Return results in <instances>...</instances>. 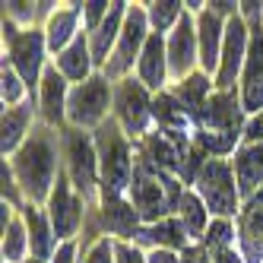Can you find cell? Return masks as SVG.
I'll return each instance as SVG.
<instances>
[{
  "label": "cell",
  "mask_w": 263,
  "mask_h": 263,
  "mask_svg": "<svg viewBox=\"0 0 263 263\" xmlns=\"http://www.w3.org/2000/svg\"><path fill=\"white\" fill-rule=\"evenodd\" d=\"M73 251H77L73 244H64V248L58 251V257H54V263H73Z\"/></svg>",
  "instance_id": "60d3db41"
},
{
  "label": "cell",
  "mask_w": 263,
  "mask_h": 263,
  "mask_svg": "<svg viewBox=\"0 0 263 263\" xmlns=\"http://www.w3.org/2000/svg\"><path fill=\"white\" fill-rule=\"evenodd\" d=\"M83 203L70 197V187H67V178L58 175V191L51 194V219H54V232L58 238H70L80 225V213Z\"/></svg>",
  "instance_id": "30bf717a"
},
{
  "label": "cell",
  "mask_w": 263,
  "mask_h": 263,
  "mask_svg": "<svg viewBox=\"0 0 263 263\" xmlns=\"http://www.w3.org/2000/svg\"><path fill=\"white\" fill-rule=\"evenodd\" d=\"M194 29H191V20L187 16H181L175 32H172V42H168V67H172V73L178 80H184V73L191 70L194 64Z\"/></svg>",
  "instance_id": "5bb4252c"
},
{
  "label": "cell",
  "mask_w": 263,
  "mask_h": 263,
  "mask_svg": "<svg viewBox=\"0 0 263 263\" xmlns=\"http://www.w3.org/2000/svg\"><path fill=\"white\" fill-rule=\"evenodd\" d=\"M105 219H108V229H115L121 235L137 229V213L121 197H105Z\"/></svg>",
  "instance_id": "7402d4cb"
},
{
  "label": "cell",
  "mask_w": 263,
  "mask_h": 263,
  "mask_svg": "<svg viewBox=\"0 0 263 263\" xmlns=\"http://www.w3.org/2000/svg\"><path fill=\"white\" fill-rule=\"evenodd\" d=\"M67 149H70V172H73V181L77 187L89 197L92 187H96V156H92V143L89 137L83 134H73L67 140Z\"/></svg>",
  "instance_id": "7c38bea8"
},
{
  "label": "cell",
  "mask_w": 263,
  "mask_h": 263,
  "mask_svg": "<svg viewBox=\"0 0 263 263\" xmlns=\"http://www.w3.org/2000/svg\"><path fill=\"white\" fill-rule=\"evenodd\" d=\"M140 80L143 86L159 89L165 80V42L162 35H149V42L143 45V58H140Z\"/></svg>",
  "instance_id": "2e32d148"
},
{
  "label": "cell",
  "mask_w": 263,
  "mask_h": 263,
  "mask_svg": "<svg viewBox=\"0 0 263 263\" xmlns=\"http://www.w3.org/2000/svg\"><path fill=\"white\" fill-rule=\"evenodd\" d=\"M213 263H241V257H238V254H235V251L229 248V251H219Z\"/></svg>",
  "instance_id": "b9f144b4"
},
{
  "label": "cell",
  "mask_w": 263,
  "mask_h": 263,
  "mask_svg": "<svg viewBox=\"0 0 263 263\" xmlns=\"http://www.w3.org/2000/svg\"><path fill=\"white\" fill-rule=\"evenodd\" d=\"M149 263H181L172 251H153L149 254Z\"/></svg>",
  "instance_id": "ab89813d"
},
{
  "label": "cell",
  "mask_w": 263,
  "mask_h": 263,
  "mask_svg": "<svg viewBox=\"0 0 263 263\" xmlns=\"http://www.w3.org/2000/svg\"><path fill=\"white\" fill-rule=\"evenodd\" d=\"M251 42H248V32H244V20L241 16H232L229 23H225V42H222V64H219V86H232L238 70L248 58Z\"/></svg>",
  "instance_id": "8992f818"
},
{
  "label": "cell",
  "mask_w": 263,
  "mask_h": 263,
  "mask_svg": "<svg viewBox=\"0 0 263 263\" xmlns=\"http://www.w3.org/2000/svg\"><path fill=\"white\" fill-rule=\"evenodd\" d=\"M4 197H7L10 203H16V187H13V175H10L7 162H4Z\"/></svg>",
  "instance_id": "f35d334b"
},
{
  "label": "cell",
  "mask_w": 263,
  "mask_h": 263,
  "mask_svg": "<svg viewBox=\"0 0 263 263\" xmlns=\"http://www.w3.org/2000/svg\"><path fill=\"white\" fill-rule=\"evenodd\" d=\"M4 260H20L23 248H26V235H23V225L20 222H10V229L4 232Z\"/></svg>",
  "instance_id": "4dcf8cb0"
},
{
  "label": "cell",
  "mask_w": 263,
  "mask_h": 263,
  "mask_svg": "<svg viewBox=\"0 0 263 263\" xmlns=\"http://www.w3.org/2000/svg\"><path fill=\"white\" fill-rule=\"evenodd\" d=\"M134 203H137L143 219H159L165 213L162 181L149 175L146 165H137V172H134Z\"/></svg>",
  "instance_id": "8fae6325"
},
{
  "label": "cell",
  "mask_w": 263,
  "mask_h": 263,
  "mask_svg": "<svg viewBox=\"0 0 263 263\" xmlns=\"http://www.w3.org/2000/svg\"><path fill=\"white\" fill-rule=\"evenodd\" d=\"M58 67H61L64 77H70V80H86V77H89V67H92L86 39H80V35H77V39H73V45L58 58Z\"/></svg>",
  "instance_id": "ffe728a7"
},
{
  "label": "cell",
  "mask_w": 263,
  "mask_h": 263,
  "mask_svg": "<svg viewBox=\"0 0 263 263\" xmlns=\"http://www.w3.org/2000/svg\"><path fill=\"white\" fill-rule=\"evenodd\" d=\"M16 175L23 181V191L32 200H42L48 194V184H54V146L48 134H35L16 156Z\"/></svg>",
  "instance_id": "6da1fadb"
},
{
  "label": "cell",
  "mask_w": 263,
  "mask_h": 263,
  "mask_svg": "<svg viewBox=\"0 0 263 263\" xmlns=\"http://www.w3.org/2000/svg\"><path fill=\"white\" fill-rule=\"evenodd\" d=\"M178 206H181V216H184V229H187V235H200V232L206 229V210H203L200 197L184 194Z\"/></svg>",
  "instance_id": "83f0119b"
},
{
  "label": "cell",
  "mask_w": 263,
  "mask_h": 263,
  "mask_svg": "<svg viewBox=\"0 0 263 263\" xmlns=\"http://www.w3.org/2000/svg\"><path fill=\"white\" fill-rule=\"evenodd\" d=\"M32 263H45V260H32Z\"/></svg>",
  "instance_id": "7bdbcfd3"
},
{
  "label": "cell",
  "mask_w": 263,
  "mask_h": 263,
  "mask_svg": "<svg viewBox=\"0 0 263 263\" xmlns=\"http://www.w3.org/2000/svg\"><path fill=\"white\" fill-rule=\"evenodd\" d=\"M200 184V197L203 203L210 206L213 213L219 216H232L235 206H238V194H235V184H232V168L225 162H206L197 175Z\"/></svg>",
  "instance_id": "7a4b0ae2"
},
{
  "label": "cell",
  "mask_w": 263,
  "mask_h": 263,
  "mask_svg": "<svg viewBox=\"0 0 263 263\" xmlns=\"http://www.w3.org/2000/svg\"><path fill=\"white\" fill-rule=\"evenodd\" d=\"M118 115L127 127V134H140L146 127V118H149V99H146V89L143 83H134L127 80L121 89H118Z\"/></svg>",
  "instance_id": "9c48e42d"
},
{
  "label": "cell",
  "mask_w": 263,
  "mask_h": 263,
  "mask_svg": "<svg viewBox=\"0 0 263 263\" xmlns=\"http://www.w3.org/2000/svg\"><path fill=\"white\" fill-rule=\"evenodd\" d=\"M235 172H238L241 194H254L257 184L263 181V143L241 149L238 159H235Z\"/></svg>",
  "instance_id": "e0dca14e"
},
{
  "label": "cell",
  "mask_w": 263,
  "mask_h": 263,
  "mask_svg": "<svg viewBox=\"0 0 263 263\" xmlns=\"http://www.w3.org/2000/svg\"><path fill=\"white\" fill-rule=\"evenodd\" d=\"M108 4H86V23H89V29H99L105 20L102 16H108Z\"/></svg>",
  "instance_id": "836d02e7"
},
{
  "label": "cell",
  "mask_w": 263,
  "mask_h": 263,
  "mask_svg": "<svg viewBox=\"0 0 263 263\" xmlns=\"http://www.w3.org/2000/svg\"><path fill=\"white\" fill-rule=\"evenodd\" d=\"M26 222H29V229H32V254L35 260H45L51 254V232H48V222L42 219L39 210H26Z\"/></svg>",
  "instance_id": "484cf974"
},
{
  "label": "cell",
  "mask_w": 263,
  "mask_h": 263,
  "mask_svg": "<svg viewBox=\"0 0 263 263\" xmlns=\"http://www.w3.org/2000/svg\"><path fill=\"white\" fill-rule=\"evenodd\" d=\"M115 257H118V263H146V260L140 257V251L130 248V244H118V248H115Z\"/></svg>",
  "instance_id": "d590c367"
},
{
  "label": "cell",
  "mask_w": 263,
  "mask_h": 263,
  "mask_svg": "<svg viewBox=\"0 0 263 263\" xmlns=\"http://www.w3.org/2000/svg\"><path fill=\"white\" fill-rule=\"evenodd\" d=\"M203 127H206V134L216 137L225 143V146H235V137H238V105L229 99V96H216L210 99V105L203 108V115H200Z\"/></svg>",
  "instance_id": "52a82bcc"
},
{
  "label": "cell",
  "mask_w": 263,
  "mask_h": 263,
  "mask_svg": "<svg viewBox=\"0 0 263 263\" xmlns=\"http://www.w3.org/2000/svg\"><path fill=\"white\" fill-rule=\"evenodd\" d=\"M244 16L254 23L251 51H248V70H244V111L263 108V32H260V4H241Z\"/></svg>",
  "instance_id": "3957f363"
},
{
  "label": "cell",
  "mask_w": 263,
  "mask_h": 263,
  "mask_svg": "<svg viewBox=\"0 0 263 263\" xmlns=\"http://www.w3.org/2000/svg\"><path fill=\"white\" fill-rule=\"evenodd\" d=\"M0 83H4V102H20L23 86H20V80H16V73L7 70V64H4V77H0Z\"/></svg>",
  "instance_id": "d6a6232c"
},
{
  "label": "cell",
  "mask_w": 263,
  "mask_h": 263,
  "mask_svg": "<svg viewBox=\"0 0 263 263\" xmlns=\"http://www.w3.org/2000/svg\"><path fill=\"white\" fill-rule=\"evenodd\" d=\"M102 172H105V197H121L124 187L130 184V159H127V146L118 137L115 124L102 127Z\"/></svg>",
  "instance_id": "277c9868"
},
{
  "label": "cell",
  "mask_w": 263,
  "mask_h": 263,
  "mask_svg": "<svg viewBox=\"0 0 263 263\" xmlns=\"http://www.w3.org/2000/svg\"><path fill=\"white\" fill-rule=\"evenodd\" d=\"M146 149H149V159H153L159 168H178V153L172 149V143H168L165 137H149V143H146Z\"/></svg>",
  "instance_id": "f1b7e54d"
},
{
  "label": "cell",
  "mask_w": 263,
  "mask_h": 263,
  "mask_svg": "<svg viewBox=\"0 0 263 263\" xmlns=\"http://www.w3.org/2000/svg\"><path fill=\"white\" fill-rule=\"evenodd\" d=\"M181 263H210V254H206L203 248H184Z\"/></svg>",
  "instance_id": "74e56055"
},
{
  "label": "cell",
  "mask_w": 263,
  "mask_h": 263,
  "mask_svg": "<svg viewBox=\"0 0 263 263\" xmlns=\"http://www.w3.org/2000/svg\"><path fill=\"white\" fill-rule=\"evenodd\" d=\"M206 92H210V80H206V77H191V80H187V83H181L178 86V92H175V96L181 99V108L184 111H191V115H203V96H206Z\"/></svg>",
  "instance_id": "603a6c76"
},
{
  "label": "cell",
  "mask_w": 263,
  "mask_h": 263,
  "mask_svg": "<svg viewBox=\"0 0 263 263\" xmlns=\"http://www.w3.org/2000/svg\"><path fill=\"white\" fill-rule=\"evenodd\" d=\"M140 238L153 241V244H162V248H184L187 229H184V222H178V219H162V222L153 225V229L140 232Z\"/></svg>",
  "instance_id": "44dd1931"
},
{
  "label": "cell",
  "mask_w": 263,
  "mask_h": 263,
  "mask_svg": "<svg viewBox=\"0 0 263 263\" xmlns=\"http://www.w3.org/2000/svg\"><path fill=\"white\" fill-rule=\"evenodd\" d=\"M229 241H232V225L219 219L210 225V232H206V248L210 251H229Z\"/></svg>",
  "instance_id": "1f68e13d"
},
{
  "label": "cell",
  "mask_w": 263,
  "mask_h": 263,
  "mask_svg": "<svg viewBox=\"0 0 263 263\" xmlns=\"http://www.w3.org/2000/svg\"><path fill=\"white\" fill-rule=\"evenodd\" d=\"M156 118L165 124V134H184V108H178V102L172 96H162L156 102Z\"/></svg>",
  "instance_id": "4316f807"
},
{
  "label": "cell",
  "mask_w": 263,
  "mask_h": 263,
  "mask_svg": "<svg viewBox=\"0 0 263 263\" xmlns=\"http://www.w3.org/2000/svg\"><path fill=\"white\" fill-rule=\"evenodd\" d=\"M26 121H29V108H10L4 111V156L13 153L23 140V130H26Z\"/></svg>",
  "instance_id": "d4e9b609"
},
{
  "label": "cell",
  "mask_w": 263,
  "mask_h": 263,
  "mask_svg": "<svg viewBox=\"0 0 263 263\" xmlns=\"http://www.w3.org/2000/svg\"><path fill=\"white\" fill-rule=\"evenodd\" d=\"M146 16L140 10H130L127 13V26L121 32V45H118V54L111 58L108 64V77H121V73L134 64V58L140 54V45H146Z\"/></svg>",
  "instance_id": "ba28073f"
},
{
  "label": "cell",
  "mask_w": 263,
  "mask_h": 263,
  "mask_svg": "<svg viewBox=\"0 0 263 263\" xmlns=\"http://www.w3.org/2000/svg\"><path fill=\"white\" fill-rule=\"evenodd\" d=\"M73 29H77V13L73 10H64L58 16H51V23H48V45H51V51L67 48V42L73 39Z\"/></svg>",
  "instance_id": "cb8c5ba5"
},
{
  "label": "cell",
  "mask_w": 263,
  "mask_h": 263,
  "mask_svg": "<svg viewBox=\"0 0 263 263\" xmlns=\"http://www.w3.org/2000/svg\"><path fill=\"white\" fill-rule=\"evenodd\" d=\"M222 42H225V32L219 23V13H203L200 16V61L206 70H219L222 64Z\"/></svg>",
  "instance_id": "9a60e30c"
},
{
  "label": "cell",
  "mask_w": 263,
  "mask_h": 263,
  "mask_svg": "<svg viewBox=\"0 0 263 263\" xmlns=\"http://www.w3.org/2000/svg\"><path fill=\"white\" fill-rule=\"evenodd\" d=\"M121 16H124V4H111V10H108V16H105V23L96 29V39H92V61H96V64L108 61V48L115 45V39H118Z\"/></svg>",
  "instance_id": "d6986e66"
},
{
  "label": "cell",
  "mask_w": 263,
  "mask_h": 263,
  "mask_svg": "<svg viewBox=\"0 0 263 263\" xmlns=\"http://www.w3.org/2000/svg\"><path fill=\"white\" fill-rule=\"evenodd\" d=\"M42 111L48 124H58L64 115V73H58V67L45 70L42 80Z\"/></svg>",
  "instance_id": "ac0fdd59"
},
{
  "label": "cell",
  "mask_w": 263,
  "mask_h": 263,
  "mask_svg": "<svg viewBox=\"0 0 263 263\" xmlns=\"http://www.w3.org/2000/svg\"><path fill=\"white\" fill-rule=\"evenodd\" d=\"M244 137H248L254 146H257V143H263V111H260V115H257L251 124H248V130H244Z\"/></svg>",
  "instance_id": "8d00e7d4"
},
{
  "label": "cell",
  "mask_w": 263,
  "mask_h": 263,
  "mask_svg": "<svg viewBox=\"0 0 263 263\" xmlns=\"http://www.w3.org/2000/svg\"><path fill=\"white\" fill-rule=\"evenodd\" d=\"M42 48H45V42H42V35H39V32H26V35H20V39H13V42H10V58H13L16 67H20L23 80H26L29 86L39 80Z\"/></svg>",
  "instance_id": "4fadbf2b"
},
{
  "label": "cell",
  "mask_w": 263,
  "mask_h": 263,
  "mask_svg": "<svg viewBox=\"0 0 263 263\" xmlns=\"http://www.w3.org/2000/svg\"><path fill=\"white\" fill-rule=\"evenodd\" d=\"M108 80L105 77H92L86 83H80L77 89L70 92V102H67V115L77 127H92L99 124L105 108H108Z\"/></svg>",
  "instance_id": "5b68a950"
},
{
  "label": "cell",
  "mask_w": 263,
  "mask_h": 263,
  "mask_svg": "<svg viewBox=\"0 0 263 263\" xmlns=\"http://www.w3.org/2000/svg\"><path fill=\"white\" fill-rule=\"evenodd\" d=\"M149 20H153V26H156L159 32H165L175 20H181V4H175V0H165V4H153V10H149Z\"/></svg>",
  "instance_id": "f546056e"
},
{
  "label": "cell",
  "mask_w": 263,
  "mask_h": 263,
  "mask_svg": "<svg viewBox=\"0 0 263 263\" xmlns=\"http://www.w3.org/2000/svg\"><path fill=\"white\" fill-rule=\"evenodd\" d=\"M111 254H115L111 241H99L96 248H92V254H89V260H86V263H111Z\"/></svg>",
  "instance_id": "e575fe53"
}]
</instances>
